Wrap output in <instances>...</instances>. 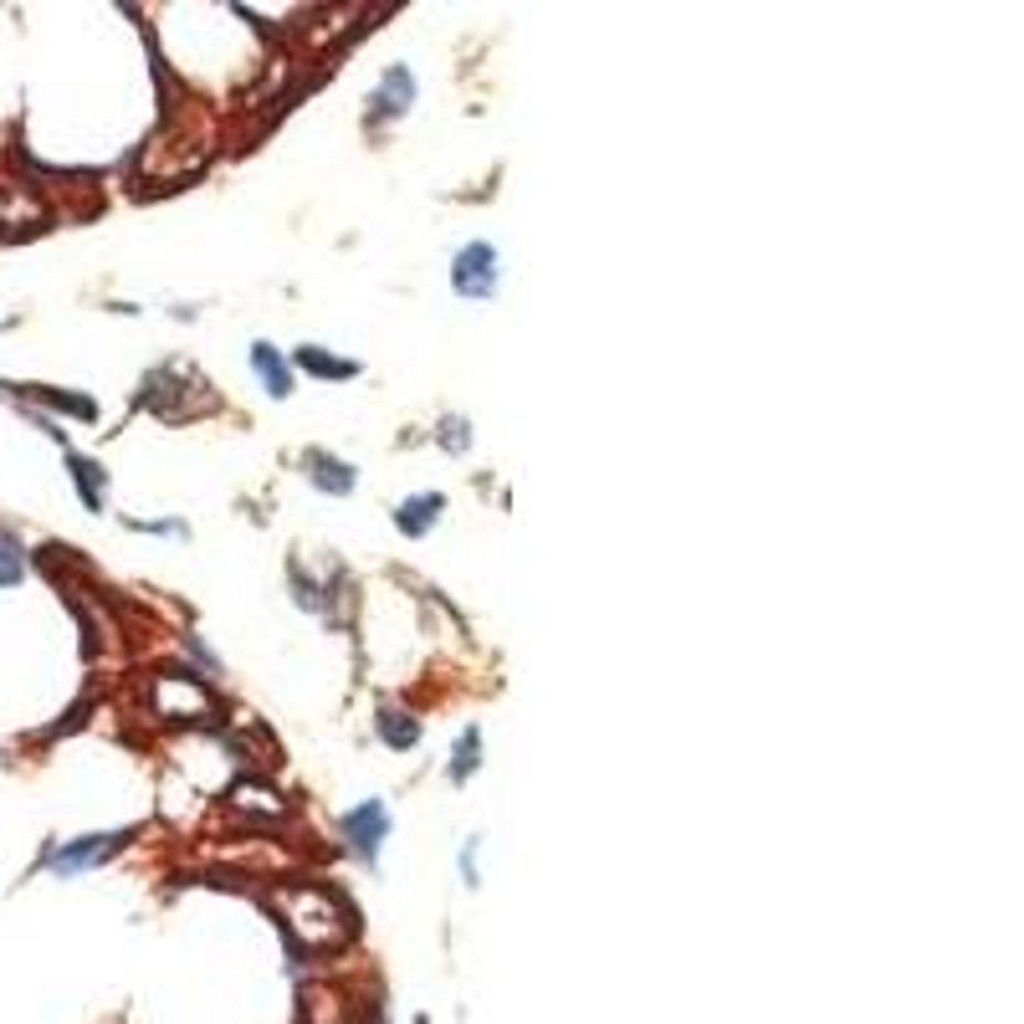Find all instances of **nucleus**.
Here are the masks:
<instances>
[{
    "instance_id": "nucleus-10",
    "label": "nucleus",
    "mask_w": 1024,
    "mask_h": 1024,
    "mask_svg": "<svg viewBox=\"0 0 1024 1024\" xmlns=\"http://www.w3.org/2000/svg\"><path fill=\"white\" fill-rule=\"evenodd\" d=\"M476 763H482V733L466 728V733H461V748H456V763H451V779H456V784H466V779L476 773Z\"/></svg>"
},
{
    "instance_id": "nucleus-1",
    "label": "nucleus",
    "mask_w": 1024,
    "mask_h": 1024,
    "mask_svg": "<svg viewBox=\"0 0 1024 1024\" xmlns=\"http://www.w3.org/2000/svg\"><path fill=\"white\" fill-rule=\"evenodd\" d=\"M497 246H487V241H472V246H461L456 262H451V287H456L461 297H472V302H487L492 293H497Z\"/></svg>"
},
{
    "instance_id": "nucleus-5",
    "label": "nucleus",
    "mask_w": 1024,
    "mask_h": 1024,
    "mask_svg": "<svg viewBox=\"0 0 1024 1024\" xmlns=\"http://www.w3.org/2000/svg\"><path fill=\"white\" fill-rule=\"evenodd\" d=\"M252 370L267 379V395H272V400H287V395H293V374H287L283 354H277L272 343H256V349H252Z\"/></svg>"
},
{
    "instance_id": "nucleus-13",
    "label": "nucleus",
    "mask_w": 1024,
    "mask_h": 1024,
    "mask_svg": "<svg viewBox=\"0 0 1024 1024\" xmlns=\"http://www.w3.org/2000/svg\"><path fill=\"white\" fill-rule=\"evenodd\" d=\"M461 871H466V881H472V887H476V840H472V846H466V850H461Z\"/></svg>"
},
{
    "instance_id": "nucleus-11",
    "label": "nucleus",
    "mask_w": 1024,
    "mask_h": 1024,
    "mask_svg": "<svg viewBox=\"0 0 1024 1024\" xmlns=\"http://www.w3.org/2000/svg\"><path fill=\"white\" fill-rule=\"evenodd\" d=\"M302 370H312V374H328V379H354L359 374V364H349V359H333V354H318V349H302Z\"/></svg>"
},
{
    "instance_id": "nucleus-7",
    "label": "nucleus",
    "mask_w": 1024,
    "mask_h": 1024,
    "mask_svg": "<svg viewBox=\"0 0 1024 1024\" xmlns=\"http://www.w3.org/2000/svg\"><path fill=\"white\" fill-rule=\"evenodd\" d=\"M436 513H441V497H436V492H426V497H410V503H400V513H395V528H400V533H410V538H420L436 522Z\"/></svg>"
},
{
    "instance_id": "nucleus-14",
    "label": "nucleus",
    "mask_w": 1024,
    "mask_h": 1024,
    "mask_svg": "<svg viewBox=\"0 0 1024 1024\" xmlns=\"http://www.w3.org/2000/svg\"><path fill=\"white\" fill-rule=\"evenodd\" d=\"M0 389H5V385H0Z\"/></svg>"
},
{
    "instance_id": "nucleus-6",
    "label": "nucleus",
    "mask_w": 1024,
    "mask_h": 1024,
    "mask_svg": "<svg viewBox=\"0 0 1024 1024\" xmlns=\"http://www.w3.org/2000/svg\"><path fill=\"white\" fill-rule=\"evenodd\" d=\"M308 466H312V482H318L323 492H333V497H349V492H354V472H349L339 456H323V451H312Z\"/></svg>"
},
{
    "instance_id": "nucleus-2",
    "label": "nucleus",
    "mask_w": 1024,
    "mask_h": 1024,
    "mask_svg": "<svg viewBox=\"0 0 1024 1024\" xmlns=\"http://www.w3.org/2000/svg\"><path fill=\"white\" fill-rule=\"evenodd\" d=\"M343 835H349V846L374 866L379 861V846H385V835H389V810L379 800H364L359 810L343 815Z\"/></svg>"
},
{
    "instance_id": "nucleus-3",
    "label": "nucleus",
    "mask_w": 1024,
    "mask_h": 1024,
    "mask_svg": "<svg viewBox=\"0 0 1024 1024\" xmlns=\"http://www.w3.org/2000/svg\"><path fill=\"white\" fill-rule=\"evenodd\" d=\"M123 835H82V840H73V846H62L46 856V866L57 871V877H73V871H82V866H98L108 856V850H119Z\"/></svg>"
},
{
    "instance_id": "nucleus-4",
    "label": "nucleus",
    "mask_w": 1024,
    "mask_h": 1024,
    "mask_svg": "<svg viewBox=\"0 0 1024 1024\" xmlns=\"http://www.w3.org/2000/svg\"><path fill=\"white\" fill-rule=\"evenodd\" d=\"M410 103H416V77H410V67H389L379 92H374V119H400V113H410Z\"/></svg>"
},
{
    "instance_id": "nucleus-8",
    "label": "nucleus",
    "mask_w": 1024,
    "mask_h": 1024,
    "mask_svg": "<svg viewBox=\"0 0 1024 1024\" xmlns=\"http://www.w3.org/2000/svg\"><path fill=\"white\" fill-rule=\"evenodd\" d=\"M67 466H73V482H77V492H82V503L98 513V507H103V472H98V461L67 456Z\"/></svg>"
},
{
    "instance_id": "nucleus-12",
    "label": "nucleus",
    "mask_w": 1024,
    "mask_h": 1024,
    "mask_svg": "<svg viewBox=\"0 0 1024 1024\" xmlns=\"http://www.w3.org/2000/svg\"><path fill=\"white\" fill-rule=\"evenodd\" d=\"M26 574V559H21V543L11 533H0V584H21Z\"/></svg>"
},
{
    "instance_id": "nucleus-9",
    "label": "nucleus",
    "mask_w": 1024,
    "mask_h": 1024,
    "mask_svg": "<svg viewBox=\"0 0 1024 1024\" xmlns=\"http://www.w3.org/2000/svg\"><path fill=\"white\" fill-rule=\"evenodd\" d=\"M379 738H385L389 748H416V742H420V728H416V723H410L405 713L385 707V713H379Z\"/></svg>"
}]
</instances>
